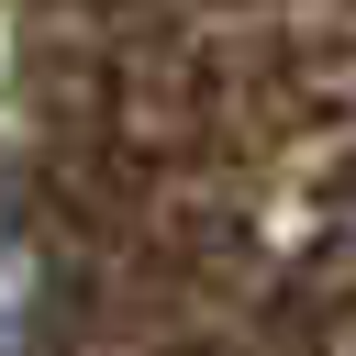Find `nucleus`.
<instances>
[{"label":"nucleus","mask_w":356,"mask_h":356,"mask_svg":"<svg viewBox=\"0 0 356 356\" xmlns=\"http://www.w3.org/2000/svg\"><path fill=\"white\" fill-rule=\"evenodd\" d=\"M56 323V256L33 234V211L0 189V356H33Z\"/></svg>","instance_id":"f257e3e1"}]
</instances>
